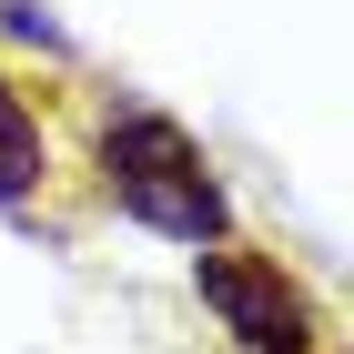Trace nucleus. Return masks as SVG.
Instances as JSON below:
<instances>
[{"label":"nucleus","mask_w":354,"mask_h":354,"mask_svg":"<svg viewBox=\"0 0 354 354\" xmlns=\"http://www.w3.org/2000/svg\"><path fill=\"white\" fill-rule=\"evenodd\" d=\"M51 172V142H41V111L21 102V82L0 71V203H30Z\"/></svg>","instance_id":"7ed1b4c3"},{"label":"nucleus","mask_w":354,"mask_h":354,"mask_svg":"<svg viewBox=\"0 0 354 354\" xmlns=\"http://www.w3.org/2000/svg\"><path fill=\"white\" fill-rule=\"evenodd\" d=\"M0 10H10V0H0Z\"/></svg>","instance_id":"20e7f679"},{"label":"nucleus","mask_w":354,"mask_h":354,"mask_svg":"<svg viewBox=\"0 0 354 354\" xmlns=\"http://www.w3.org/2000/svg\"><path fill=\"white\" fill-rule=\"evenodd\" d=\"M102 172H111V203L132 223H152L172 243H223V183L172 111H122L102 132Z\"/></svg>","instance_id":"f257e3e1"},{"label":"nucleus","mask_w":354,"mask_h":354,"mask_svg":"<svg viewBox=\"0 0 354 354\" xmlns=\"http://www.w3.org/2000/svg\"><path fill=\"white\" fill-rule=\"evenodd\" d=\"M192 283H203L213 324L243 354H314V304H304V283L283 263H263L243 243H203L192 253Z\"/></svg>","instance_id":"f03ea898"}]
</instances>
